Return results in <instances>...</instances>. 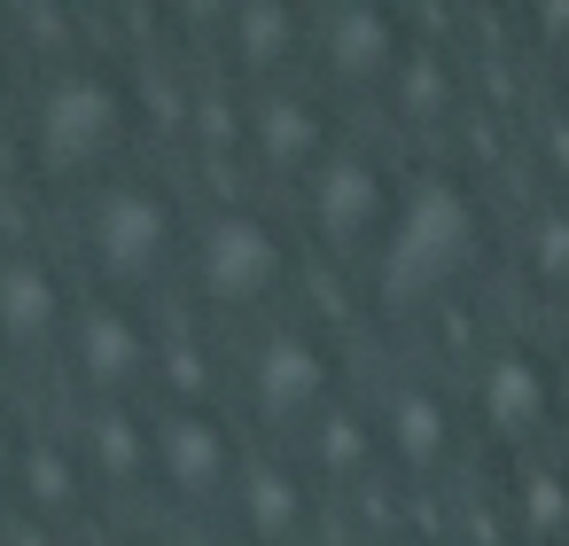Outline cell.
<instances>
[{"instance_id": "cell-1", "label": "cell", "mask_w": 569, "mask_h": 546, "mask_svg": "<svg viewBox=\"0 0 569 546\" xmlns=\"http://www.w3.org/2000/svg\"><path fill=\"white\" fill-rule=\"evenodd\" d=\"M491 266V211L468 180L452 172H421L398 196V219L367 266V305L382 320H437L452 312L476 274Z\"/></svg>"}, {"instance_id": "cell-2", "label": "cell", "mask_w": 569, "mask_h": 546, "mask_svg": "<svg viewBox=\"0 0 569 546\" xmlns=\"http://www.w3.org/2000/svg\"><path fill=\"white\" fill-rule=\"evenodd\" d=\"M141 133V87L110 63H63L48 71V87L32 95L24 118V157L40 172V188H110L126 149Z\"/></svg>"}, {"instance_id": "cell-3", "label": "cell", "mask_w": 569, "mask_h": 546, "mask_svg": "<svg viewBox=\"0 0 569 546\" xmlns=\"http://www.w3.org/2000/svg\"><path fill=\"white\" fill-rule=\"evenodd\" d=\"M79 242H87V266L102 281V297H141V289H164L180 266H188V211L164 180H141V172H118L110 188L87 196V219H79Z\"/></svg>"}, {"instance_id": "cell-4", "label": "cell", "mask_w": 569, "mask_h": 546, "mask_svg": "<svg viewBox=\"0 0 569 546\" xmlns=\"http://www.w3.org/2000/svg\"><path fill=\"white\" fill-rule=\"evenodd\" d=\"M188 289L219 320H258V312H273L297 289V242L258 203H219L211 219H196Z\"/></svg>"}, {"instance_id": "cell-5", "label": "cell", "mask_w": 569, "mask_h": 546, "mask_svg": "<svg viewBox=\"0 0 569 546\" xmlns=\"http://www.w3.org/2000/svg\"><path fill=\"white\" fill-rule=\"evenodd\" d=\"M242 406H250V421L266 437L305 445L343 406V359H336V344L320 328H305V320L258 328L250 351H242Z\"/></svg>"}, {"instance_id": "cell-6", "label": "cell", "mask_w": 569, "mask_h": 546, "mask_svg": "<svg viewBox=\"0 0 569 546\" xmlns=\"http://www.w3.org/2000/svg\"><path fill=\"white\" fill-rule=\"evenodd\" d=\"M398 172L375 157V149H359V141H343L312 180H305V235H312V250L328 258V266H375V250H382V235H390V219H398Z\"/></svg>"}, {"instance_id": "cell-7", "label": "cell", "mask_w": 569, "mask_h": 546, "mask_svg": "<svg viewBox=\"0 0 569 546\" xmlns=\"http://www.w3.org/2000/svg\"><path fill=\"white\" fill-rule=\"evenodd\" d=\"M406 56H413V32L390 0H336L312 17V71L343 102H390Z\"/></svg>"}, {"instance_id": "cell-8", "label": "cell", "mask_w": 569, "mask_h": 546, "mask_svg": "<svg viewBox=\"0 0 569 546\" xmlns=\"http://www.w3.org/2000/svg\"><path fill=\"white\" fill-rule=\"evenodd\" d=\"M242 468H250V453H242V437L219 406H164L157 414V492L180 515L203 523V515L234 507Z\"/></svg>"}, {"instance_id": "cell-9", "label": "cell", "mask_w": 569, "mask_h": 546, "mask_svg": "<svg viewBox=\"0 0 569 546\" xmlns=\"http://www.w3.org/2000/svg\"><path fill=\"white\" fill-rule=\"evenodd\" d=\"M157 328L141 320V305L126 297H79L71 312V336H63V359H71V383L87 390V406H133L149 383H157Z\"/></svg>"}, {"instance_id": "cell-10", "label": "cell", "mask_w": 569, "mask_h": 546, "mask_svg": "<svg viewBox=\"0 0 569 546\" xmlns=\"http://www.w3.org/2000/svg\"><path fill=\"white\" fill-rule=\"evenodd\" d=\"M476 429L507 453H538L561 429V367L530 344H499L476 359Z\"/></svg>"}, {"instance_id": "cell-11", "label": "cell", "mask_w": 569, "mask_h": 546, "mask_svg": "<svg viewBox=\"0 0 569 546\" xmlns=\"http://www.w3.org/2000/svg\"><path fill=\"white\" fill-rule=\"evenodd\" d=\"M219 56H227V79L250 95L297 87V71L312 56V17L289 9V0H234L219 17Z\"/></svg>"}, {"instance_id": "cell-12", "label": "cell", "mask_w": 569, "mask_h": 546, "mask_svg": "<svg viewBox=\"0 0 569 546\" xmlns=\"http://www.w3.org/2000/svg\"><path fill=\"white\" fill-rule=\"evenodd\" d=\"M343 149L336 133V110L305 87H273V95H250V157L258 172L273 180H312L328 157Z\"/></svg>"}, {"instance_id": "cell-13", "label": "cell", "mask_w": 569, "mask_h": 546, "mask_svg": "<svg viewBox=\"0 0 569 546\" xmlns=\"http://www.w3.org/2000/svg\"><path fill=\"white\" fill-rule=\"evenodd\" d=\"M71 312H79V297L40 250H0V351L9 359L63 351Z\"/></svg>"}, {"instance_id": "cell-14", "label": "cell", "mask_w": 569, "mask_h": 546, "mask_svg": "<svg viewBox=\"0 0 569 546\" xmlns=\"http://www.w3.org/2000/svg\"><path fill=\"white\" fill-rule=\"evenodd\" d=\"M375 421H382V460L406 468V476H445V468L460 460V437H468L452 390L429 383V375L398 383V390L375 406Z\"/></svg>"}, {"instance_id": "cell-15", "label": "cell", "mask_w": 569, "mask_h": 546, "mask_svg": "<svg viewBox=\"0 0 569 546\" xmlns=\"http://www.w3.org/2000/svg\"><path fill=\"white\" fill-rule=\"evenodd\" d=\"M312 507H320V484L305 460L289 453H250L242 468V492H234V530L242 546H297L312 530Z\"/></svg>"}, {"instance_id": "cell-16", "label": "cell", "mask_w": 569, "mask_h": 546, "mask_svg": "<svg viewBox=\"0 0 569 546\" xmlns=\"http://www.w3.org/2000/svg\"><path fill=\"white\" fill-rule=\"evenodd\" d=\"M79 460H87L94 492H110V499L157 492V414H141V406H87Z\"/></svg>"}, {"instance_id": "cell-17", "label": "cell", "mask_w": 569, "mask_h": 546, "mask_svg": "<svg viewBox=\"0 0 569 546\" xmlns=\"http://www.w3.org/2000/svg\"><path fill=\"white\" fill-rule=\"evenodd\" d=\"M32 523L48 530H71L94 499V476L79 460V445H56V437H24V460H17V492H9Z\"/></svg>"}, {"instance_id": "cell-18", "label": "cell", "mask_w": 569, "mask_h": 546, "mask_svg": "<svg viewBox=\"0 0 569 546\" xmlns=\"http://www.w3.org/2000/svg\"><path fill=\"white\" fill-rule=\"evenodd\" d=\"M305 460H312V484H359L367 468H382V421L343 398V406L305 437Z\"/></svg>"}, {"instance_id": "cell-19", "label": "cell", "mask_w": 569, "mask_h": 546, "mask_svg": "<svg viewBox=\"0 0 569 546\" xmlns=\"http://www.w3.org/2000/svg\"><path fill=\"white\" fill-rule=\"evenodd\" d=\"M390 110L406 126H445L452 118V63L437 48H413L406 71H398V87H390Z\"/></svg>"}, {"instance_id": "cell-20", "label": "cell", "mask_w": 569, "mask_h": 546, "mask_svg": "<svg viewBox=\"0 0 569 546\" xmlns=\"http://www.w3.org/2000/svg\"><path fill=\"white\" fill-rule=\"evenodd\" d=\"M530 281L546 289V297H569V203H546L538 219H530Z\"/></svg>"}, {"instance_id": "cell-21", "label": "cell", "mask_w": 569, "mask_h": 546, "mask_svg": "<svg viewBox=\"0 0 569 546\" xmlns=\"http://www.w3.org/2000/svg\"><path fill=\"white\" fill-rule=\"evenodd\" d=\"M17 32H24V48L40 56V63H79V17L63 9V0H24L17 9Z\"/></svg>"}, {"instance_id": "cell-22", "label": "cell", "mask_w": 569, "mask_h": 546, "mask_svg": "<svg viewBox=\"0 0 569 546\" xmlns=\"http://www.w3.org/2000/svg\"><path fill=\"white\" fill-rule=\"evenodd\" d=\"M522 523H530L538 538L569 530V476H553V468H530V476H522Z\"/></svg>"}, {"instance_id": "cell-23", "label": "cell", "mask_w": 569, "mask_h": 546, "mask_svg": "<svg viewBox=\"0 0 569 546\" xmlns=\"http://www.w3.org/2000/svg\"><path fill=\"white\" fill-rule=\"evenodd\" d=\"M17 460H24V421L9 414V398H0V499L17 492Z\"/></svg>"}, {"instance_id": "cell-24", "label": "cell", "mask_w": 569, "mask_h": 546, "mask_svg": "<svg viewBox=\"0 0 569 546\" xmlns=\"http://www.w3.org/2000/svg\"><path fill=\"white\" fill-rule=\"evenodd\" d=\"M530 32H538L553 56H569V0H530Z\"/></svg>"}, {"instance_id": "cell-25", "label": "cell", "mask_w": 569, "mask_h": 546, "mask_svg": "<svg viewBox=\"0 0 569 546\" xmlns=\"http://www.w3.org/2000/svg\"><path fill=\"white\" fill-rule=\"evenodd\" d=\"M553 87H561V102H569V56H553Z\"/></svg>"}, {"instance_id": "cell-26", "label": "cell", "mask_w": 569, "mask_h": 546, "mask_svg": "<svg viewBox=\"0 0 569 546\" xmlns=\"http://www.w3.org/2000/svg\"><path fill=\"white\" fill-rule=\"evenodd\" d=\"M110 546H149V538H110Z\"/></svg>"}, {"instance_id": "cell-27", "label": "cell", "mask_w": 569, "mask_h": 546, "mask_svg": "<svg viewBox=\"0 0 569 546\" xmlns=\"http://www.w3.org/2000/svg\"><path fill=\"white\" fill-rule=\"evenodd\" d=\"M0 79H9V56H0Z\"/></svg>"}]
</instances>
